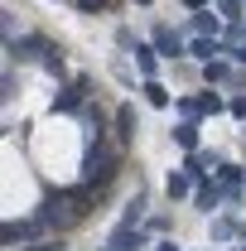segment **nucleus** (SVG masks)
<instances>
[{
  "instance_id": "obj_1",
  "label": "nucleus",
  "mask_w": 246,
  "mask_h": 251,
  "mask_svg": "<svg viewBox=\"0 0 246 251\" xmlns=\"http://www.w3.org/2000/svg\"><path fill=\"white\" fill-rule=\"evenodd\" d=\"M111 179V155L106 150H92L87 155V184H106Z\"/></svg>"
},
{
  "instance_id": "obj_2",
  "label": "nucleus",
  "mask_w": 246,
  "mask_h": 251,
  "mask_svg": "<svg viewBox=\"0 0 246 251\" xmlns=\"http://www.w3.org/2000/svg\"><path fill=\"white\" fill-rule=\"evenodd\" d=\"M193 53H198V58H213V53H222V49H217V44H208V39H198V44H193Z\"/></svg>"
},
{
  "instance_id": "obj_3",
  "label": "nucleus",
  "mask_w": 246,
  "mask_h": 251,
  "mask_svg": "<svg viewBox=\"0 0 246 251\" xmlns=\"http://www.w3.org/2000/svg\"><path fill=\"white\" fill-rule=\"evenodd\" d=\"M145 92H150V101H154V106H164V101H169V92H164V87H159V82H150V87H145Z\"/></svg>"
},
{
  "instance_id": "obj_4",
  "label": "nucleus",
  "mask_w": 246,
  "mask_h": 251,
  "mask_svg": "<svg viewBox=\"0 0 246 251\" xmlns=\"http://www.w3.org/2000/svg\"><path fill=\"white\" fill-rule=\"evenodd\" d=\"M159 49H169V53H179V39H174L169 29H159Z\"/></svg>"
},
{
  "instance_id": "obj_5",
  "label": "nucleus",
  "mask_w": 246,
  "mask_h": 251,
  "mask_svg": "<svg viewBox=\"0 0 246 251\" xmlns=\"http://www.w3.org/2000/svg\"><path fill=\"white\" fill-rule=\"evenodd\" d=\"M232 111H237V116H246V97H237V101H232Z\"/></svg>"
}]
</instances>
